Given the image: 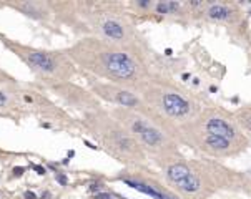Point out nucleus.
<instances>
[{"instance_id":"nucleus-18","label":"nucleus","mask_w":251,"mask_h":199,"mask_svg":"<svg viewBox=\"0 0 251 199\" xmlns=\"http://www.w3.org/2000/svg\"><path fill=\"white\" fill-rule=\"evenodd\" d=\"M57 181H58V183L62 184V186H65V184L68 183V179H67L65 174H57Z\"/></svg>"},{"instance_id":"nucleus-27","label":"nucleus","mask_w":251,"mask_h":199,"mask_svg":"<svg viewBox=\"0 0 251 199\" xmlns=\"http://www.w3.org/2000/svg\"><path fill=\"white\" fill-rule=\"evenodd\" d=\"M191 5H193V7H198V5H200V2H198V0H193Z\"/></svg>"},{"instance_id":"nucleus-20","label":"nucleus","mask_w":251,"mask_h":199,"mask_svg":"<svg viewBox=\"0 0 251 199\" xmlns=\"http://www.w3.org/2000/svg\"><path fill=\"white\" fill-rule=\"evenodd\" d=\"M23 197L25 199H37V194L32 193V191H25V193H23Z\"/></svg>"},{"instance_id":"nucleus-30","label":"nucleus","mask_w":251,"mask_h":199,"mask_svg":"<svg viewBox=\"0 0 251 199\" xmlns=\"http://www.w3.org/2000/svg\"><path fill=\"white\" fill-rule=\"evenodd\" d=\"M249 13H251V12H249Z\"/></svg>"},{"instance_id":"nucleus-1","label":"nucleus","mask_w":251,"mask_h":199,"mask_svg":"<svg viewBox=\"0 0 251 199\" xmlns=\"http://www.w3.org/2000/svg\"><path fill=\"white\" fill-rule=\"evenodd\" d=\"M103 60L105 65H107V70L118 78H130L135 73V65H133V62L130 60V56L126 53H120V52L107 53Z\"/></svg>"},{"instance_id":"nucleus-2","label":"nucleus","mask_w":251,"mask_h":199,"mask_svg":"<svg viewBox=\"0 0 251 199\" xmlns=\"http://www.w3.org/2000/svg\"><path fill=\"white\" fill-rule=\"evenodd\" d=\"M163 108L168 115L176 116V118H181V116L188 115L190 111V103L185 98L178 96L175 93H167L163 96Z\"/></svg>"},{"instance_id":"nucleus-26","label":"nucleus","mask_w":251,"mask_h":199,"mask_svg":"<svg viewBox=\"0 0 251 199\" xmlns=\"http://www.w3.org/2000/svg\"><path fill=\"white\" fill-rule=\"evenodd\" d=\"M171 53H173V50H171V48H167V50H165V55H168V56H170Z\"/></svg>"},{"instance_id":"nucleus-21","label":"nucleus","mask_w":251,"mask_h":199,"mask_svg":"<svg viewBox=\"0 0 251 199\" xmlns=\"http://www.w3.org/2000/svg\"><path fill=\"white\" fill-rule=\"evenodd\" d=\"M33 171L42 176V174H45V168H43V166H37V164H35V166H33Z\"/></svg>"},{"instance_id":"nucleus-14","label":"nucleus","mask_w":251,"mask_h":199,"mask_svg":"<svg viewBox=\"0 0 251 199\" xmlns=\"http://www.w3.org/2000/svg\"><path fill=\"white\" fill-rule=\"evenodd\" d=\"M20 8H22L23 12H27L28 15H32V17H40L42 15L40 10H38V7L35 5V3H23Z\"/></svg>"},{"instance_id":"nucleus-19","label":"nucleus","mask_w":251,"mask_h":199,"mask_svg":"<svg viewBox=\"0 0 251 199\" xmlns=\"http://www.w3.org/2000/svg\"><path fill=\"white\" fill-rule=\"evenodd\" d=\"M23 173H25V168H22V166H15V168H13V174H15V176H22Z\"/></svg>"},{"instance_id":"nucleus-5","label":"nucleus","mask_w":251,"mask_h":199,"mask_svg":"<svg viewBox=\"0 0 251 199\" xmlns=\"http://www.w3.org/2000/svg\"><path fill=\"white\" fill-rule=\"evenodd\" d=\"M125 184H128L130 187H133V189L140 191V193L146 194V196H151V197H155V199H171V197H168L167 194H163V193H160L158 189H155L153 186H148V184L136 183V181H132V179H126Z\"/></svg>"},{"instance_id":"nucleus-13","label":"nucleus","mask_w":251,"mask_h":199,"mask_svg":"<svg viewBox=\"0 0 251 199\" xmlns=\"http://www.w3.org/2000/svg\"><path fill=\"white\" fill-rule=\"evenodd\" d=\"M116 100H118L123 106H135L136 103H138V100L133 96L132 93H128V91H122V93H118Z\"/></svg>"},{"instance_id":"nucleus-16","label":"nucleus","mask_w":251,"mask_h":199,"mask_svg":"<svg viewBox=\"0 0 251 199\" xmlns=\"http://www.w3.org/2000/svg\"><path fill=\"white\" fill-rule=\"evenodd\" d=\"M146 126H148V124L145 123L143 120H136V121L133 123V131H135V133H140V134H141V131H143Z\"/></svg>"},{"instance_id":"nucleus-29","label":"nucleus","mask_w":251,"mask_h":199,"mask_svg":"<svg viewBox=\"0 0 251 199\" xmlns=\"http://www.w3.org/2000/svg\"><path fill=\"white\" fill-rule=\"evenodd\" d=\"M110 199H112V197H110Z\"/></svg>"},{"instance_id":"nucleus-12","label":"nucleus","mask_w":251,"mask_h":199,"mask_svg":"<svg viewBox=\"0 0 251 199\" xmlns=\"http://www.w3.org/2000/svg\"><path fill=\"white\" fill-rule=\"evenodd\" d=\"M178 8H180V3L176 2H161L156 5L158 13H171V12H176Z\"/></svg>"},{"instance_id":"nucleus-25","label":"nucleus","mask_w":251,"mask_h":199,"mask_svg":"<svg viewBox=\"0 0 251 199\" xmlns=\"http://www.w3.org/2000/svg\"><path fill=\"white\" fill-rule=\"evenodd\" d=\"M138 5H140V7H148V2H143V0H140Z\"/></svg>"},{"instance_id":"nucleus-24","label":"nucleus","mask_w":251,"mask_h":199,"mask_svg":"<svg viewBox=\"0 0 251 199\" xmlns=\"http://www.w3.org/2000/svg\"><path fill=\"white\" fill-rule=\"evenodd\" d=\"M85 144H87L88 148H91V149H97V146H95L93 143H90V141H85Z\"/></svg>"},{"instance_id":"nucleus-10","label":"nucleus","mask_w":251,"mask_h":199,"mask_svg":"<svg viewBox=\"0 0 251 199\" xmlns=\"http://www.w3.org/2000/svg\"><path fill=\"white\" fill-rule=\"evenodd\" d=\"M180 187H181L183 191H186V193H196V191L200 189V179H198L196 174L190 173V176L185 177V179L180 183Z\"/></svg>"},{"instance_id":"nucleus-8","label":"nucleus","mask_w":251,"mask_h":199,"mask_svg":"<svg viewBox=\"0 0 251 199\" xmlns=\"http://www.w3.org/2000/svg\"><path fill=\"white\" fill-rule=\"evenodd\" d=\"M103 33L107 35V37L113 38V40H120V38L123 37V28L120 27L116 22L108 20V22L103 23Z\"/></svg>"},{"instance_id":"nucleus-11","label":"nucleus","mask_w":251,"mask_h":199,"mask_svg":"<svg viewBox=\"0 0 251 199\" xmlns=\"http://www.w3.org/2000/svg\"><path fill=\"white\" fill-rule=\"evenodd\" d=\"M208 17L215 20H226L229 17V8H226L223 5H213L208 10Z\"/></svg>"},{"instance_id":"nucleus-15","label":"nucleus","mask_w":251,"mask_h":199,"mask_svg":"<svg viewBox=\"0 0 251 199\" xmlns=\"http://www.w3.org/2000/svg\"><path fill=\"white\" fill-rule=\"evenodd\" d=\"M116 144H118L122 149H130L132 148V141L128 138H116Z\"/></svg>"},{"instance_id":"nucleus-3","label":"nucleus","mask_w":251,"mask_h":199,"mask_svg":"<svg viewBox=\"0 0 251 199\" xmlns=\"http://www.w3.org/2000/svg\"><path fill=\"white\" fill-rule=\"evenodd\" d=\"M206 130L210 131L211 134H218V136H223V138H226V140H233V138L236 136V133L231 128V124L226 123L225 120H220V118L208 120Z\"/></svg>"},{"instance_id":"nucleus-28","label":"nucleus","mask_w":251,"mask_h":199,"mask_svg":"<svg viewBox=\"0 0 251 199\" xmlns=\"http://www.w3.org/2000/svg\"><path fill=\"white\" fill-rule=\"evenodd\" d=\"M72 156H75V151H72V149H70V151H68V158H72Z\"/></svg>"},{"instance_id":"nucleus-22","label":"nucleus","mask_w":251,"mask_h":199,"mask_svg":"<svg viewBox=\"0 0 251 199\" xmlns=\"http://www.w3.org/2000/svg\"><path fill=\"white\" fill-rule=\"evenodd\" d=\"M95 199H110V196H108V194H105V193H101V194H97Z\"/></svg>"},{"instance_id":"nucleus-6","label":"nucleus","mask_w":251,"mask_h":199,"mask_svg":"<svg viewBox=\"0 0 251 199\" xmlns=\"http://www.w3.org/2000/svg\"><path fill=\"white\" fill-rule=\"evenodd\" d=\"M190 173L191 171H190L185 164H173V166H170V169H168V177L173 183L180 184L185 177L190 176Z\"/></svg>"},{"instance_id":"nucleus-7","label":"nucleus","mask_w":251,"mask_h":199,"mask_svg":"<svg viewBox=\"0 0 251 199\" xmlns=\"http://www.w3.org/2000/svg\"><path fill=\"white\" fill-rule=\"evenodd\" d=\"M205 143H206L210 148L218 149V151H223V149L229 148V140H226V138H223V136H218V134H211V133L205 138Z\"/></svg>"},{"instance_id":"nucleus-4","label":"nucleus","mask_w":251,"mask_h":199,"mask_svg":"<svg viewBox=\"0 0 251 199\" xmlns=\"http://www.w3.org/2000/svg\"><path fill=\"white\" fill-rule=\"evenodd\" d=\"M27 60L30 62V65L37 66V68L43 70V72H53L55 70V63L52 58H48L45 53L40 52H30L27 53Z\"/></svg>"},{"instance_id":"nucleus-17","label":"nucleus","mask_w":251,"mask_h":199,"mask_svg":"<svg viewBox=\"0 0 251 199\" xmlns=\"http://www.w3.org/2000/svg\"><path fill=\"white\" fill-rule=\"evenodd\" d=\"M101 189H103V184H101V183L90 184V191H91V193H97V191H101Z\"/></svg>"},{"instance_id":"nucleus-23","label":"nucleus","mask_w":251,"mask_h":199,"mask_svg":"<svg viewBox=\"0 0 251 199\" xmlns=\"http://www.w3.org/2000/svg\"><path fill=\"white\" fill-rule=\"evenodd\" d=\"M5 103H7V96L3 93H0V106H3Z\"/></svg>"},{"instance_id":"nucleus-9","label":"nucleus","mask_w":251,"mask_h":199,"mask_svg":"<svg viewBox=\"0 0 251 199\" xmlns=\"http://www.w3.org/2000/svg\"><path fill=\"white\" fill-rule=\"evenodd\" d=\"M141 140L145 141L146 144H150V146H155V144H158L161 141V134L158 133L155 128H150V126H146L143 131H141Z\"/></svg>"}]
</instances>
